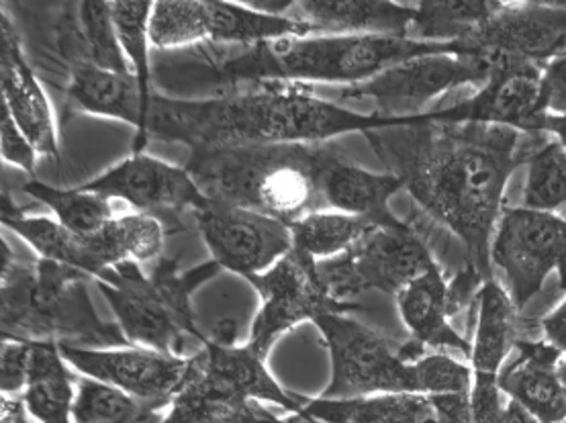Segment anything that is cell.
I'll return each mask as SVG.
<instances>
[{
	"mask_svg": "<svg viewBox=\"0 0 566 423\" xmlns=\"http://www.w3.org/2000/svg\"><path fill=\"white\" fill-rule=\"evenodd\" d=\"M522 321L510 293L497 278H489L476 299V326L471 341V364L474 374L500 377L505 360L522 340Z\"/></svg>",
	"mask_w": 566,
	"mask_h": 423,
	"instance_id": "d4e9b609",
	"label": "cell"
},
{
	"mask_svg": "<svg viewBox=\"0 0 566 423\" xmlns=\"http://www.w3.org/2000/svg\"><path fill=\"white\" fill-rule=\"evenodd\" d=\"M501 2L446 0L416 2L409 40L428 43H467L497 13Z\"/></svg>",
	"mask_w": 566,
	"mask_h": 423,
	"instance_id": "f546056e",
	"label": "cell"
},
{
	"mask_svg": "<svg viewBox=\"0 0 566 423\" xmlns=\"http://www.w3.org/2000/svg\"><path fill=\"white\" fill-rule=\"evenodd\" d=\"M469 43L416 42L387 35L283 38L240 47V52L189 64L182 74L221 93L262 84H360L416 57L474 54Z\"/></svg>",
	"mask_w": 566,
	"mask_h": 423,
	"instance_id": "3957f363",
	"label": "cell"
},
{
	"mask_svg": "<svg viewBox=\"0 0 566 423\" xmlns=\"http://www.w3.org/2000/svg\"><path fill=\"white\" fill-rule=\"evenodd\" d=\"M337 154L325 144L195 150L185 168L209 199L293 225L327 211L324 177Z\"/></svg>",
	"mask_w": 566,
	"mask_h": 423,
	"instance_id": "277c9868",
	"label": "cell"
},
{
	"mask_svg": "<svg viewBox=\"0 0 566 423\" xmlns=\"http://www.w3.org/2000/svg\"><path fill=\"white\" fill-rule=\"evenodd\" d=\"M436 117L365 137L385 168L401 178L413 201L459 237L467 262L486 278H495L491 242L505 209L507 182L520 166L527 165L546 134L440 124Z\"/></svg>",
	"mask_w": 566,
	"mask_h": 423,
	"instance_id": "6da1fadb",
	"label": "cell"
},
{
	"mask_svg": "<svg viewBox=\"0 0 566 423\" xmlns=\"http://www.w3.org/2000/svg\"><path fill=\"white\" fill-rule=\"evenodd\" d=\"M491 74V60L481 52L474 54L423 55L397 64L366 83L342 88H317L298 84L307 93L322 96L336 105L373 103V115L385 119H409L423 115V107L436 98L467 84H485Z\"/></svg>",
	"mask_w": 566,
	"mask_h": 423,
	"instance_id": "9c48e42d",
	"label": "cell"
},
{
	"mask_svg": "<svg viewBox=\"0 0 566 423\" xmlns=\"http://www.w3.org/2000/svg\"><path fill=\"white\" fill-rule=\"evenodd\" d=\"M522 207L544 213H560L566 207V150L548 134L527 160Z\"/></svg>",
	"mask_w": 566,
	"mask_h": 423,
	"instance_id": "836d02e7",
	"label": "cell"
},
{
	"mask_svg": "<svg viewBox=\"0 0 566 423\" xmlns=\"http://www.w3.org/2000/svg\"><path fill=\"white\" fill-rule=\"evenodd\" d=\"M19 189L50 207L62 225L82 235L98 233L115 219L111 199L96 192L82 191L81 187L57 189L29 177Z\"/></svg>",
	"mask_w": 566,
	"mask_h": 423,
	"instance_id": "1f68e13d",
	"label": "cell"
},
{
	"mask_svg": "<svg viewBox=\"0 0 566 423\" xmlns=\"http://www.w3.org/2000/svg\"><path fill=\"white\" fill-rule=\"evenodd\" d=\"M0 423H35L28 415L21 395H2Z\"/></svg>",
	"mask_w": 566,
	"mask_h": 423,
	"instance_id": "60d3db41",
	"label": "cell"
},
{
	"mask_svg": "<svg viewBox=\"0 0 566 423\" xmlns=\"http://www.w3.org/2000/svg\"><path fill=\"white\" fill-rule=\"evenodd\" d=\"M505 423H544L536 420L534 415H530L526 410H522L517 403H513L507 399V408H505Z\"/></svg>",
	"mask_w": 566,
	"mask_h": 423,
	"instance_id": "7bdbcfd3",
	"label": "cell"
},
{
	"mask_svg": "<svg viewBox=\"0 0 566 423\" xmlns=\"http://www.w3.org/2000/svg\"><path fill=\"white\" fill-rule=\"evenodd\" d=\"M395 299L411 334L409 340L418 341L430 352L452 350L471 358V341L462 338L450 324L448 281L440 264H433L430 271L411 281Z\"/></svg>",
	"mask_w": 566,
	"mask_h": 423,
	"instance_id": "603a6c76",
	"label": "cell"
},
{
	"mask_svg": "<svg viewBox=\"0 0 566 423\" xmlns=\"http://www.w3.org/2000/svg\"><path fill=\"white\" fill-rule=\"evenodd\" d=\"M433 119V110L409 119L356 113L311 95L298 84H262L207 98H170L154 93L144 125L135 131L132 154H146L149 139L185 144L190 151L325 144L346 134H370Z\"/></svg>",
	"mask_w": 566,
	"mask_h": 423,
	"instance_id": "7a4b0ae2",
	"label": "cell"
},
{
	"mask_svg": "<svg viewBox=\"0 0 566 423\" xmlns=\"http://www.w3.org/2000/svg\"><path fill=\"white\" fill-rule=\"evenodd\" d=\"M392 221H382L366 215H350L339 211H317L307 218L298 219L297 223L289 225L293 232V247L310 254L311 258L327 260L344 254L346 250L356 246L368 233L375 232L382 225H392Z\"/></svg>",
	"mask_w": 566,
	"mask_h": 423,
	"instance_id": "f1b7e54d",
	"label": "cell"
},
{
	"mask_svg": "<svg viewBox=\"0 0 566 423\" xmlns=\"http://www.w3.org/2000/svg\"><path fill=\"white\" fill-rule=\"evenodd\" d=\"M310 25L291 17H274L250 9L245 2H154L149 40L158 50H175L190 43L254 45V43L310 38Z\"/></svg>",
	"mask_w": 566,
	"mask_h": 423,
	"instance_id": "7c38bea8",
	"label": "cell"
},
{
	"mask_svg": "<svg viewBox=\"0 0 566 423\" xmlns=\"http://www.w3.org/2000/svg\"><path fill=\"white\" fill-rule=\"evenodd\" d=\"M256 288L262 299L248 348L266 360L270 348L286 331L305 321H317L324 315H346L358 309V305L337 303L325 287L319 274V260L311 258L301 250H291L270 271L248 281Z\"/></svg>",
	"mask_w": 566,
	"mask_h": 423,
	"instance_id": "4fadbf2b",
	"label": "cell"
},
{
	"mask_svg": "<svg viewBox=\"0 0 566 423\" xmlns=\"http://www.w3.org/2000/svg\"><path fill=\"white\" fill-rule=\"evenodd\" d=\"M33 341L2 340L0 343V389L2 395H19L28 387Z\"/></svg>",
	"mask_w": 566,
	"mask_h": 423,
	"instance_id": "8d00e7d4",
	"label": "cell"
},
{
	"mask_svg": "<svg viewBox=\"0 0 566 423\" xmlns=\"http://www.w3.org/2000/svg\"><path fill=\"white\" fill-rule=\"evenodd\" d=\"M0 151L4 165L21 168L29 177H33L38 150L31 144L28 134L14 121L11 110L4 103H0Z\"/></svg>",
	"mask_w": 566,
	"mask_h": 423,
	"instance_id": "d590c367",
	"label": "cell"
},
{
	"mask_svg": "<svg viewBox=\"0 0 566 423\" xmlns=\"http://www.w3.org/2000/svg\"><path fill=\"white\" fill-rule=\"evenodd\" d=\"M0 103H4L14 121L28 134L38 154L60 158L54 113L41 88L40 78L29 64L21 40L9 14H0Z\"/></svg>",
	"mask_w": 566,
	"mask_h": 423,
	"instance_id": "ffe728a7",
	"label": "cell"
},
{
	"mask_svg": "<svg viewBox=\"0 0 566 423\" xmlns=\"http://www.w3.org/2000/svg\"><path fill=\"white\" fill-rule=\"evenodd\" d=\"M315 326L332 358L324 399L426 395L423 358L413 362L405 355L403 343L346 315H324Z\"/></svg>",
	"mask_w": 566,
	"mask_h": 423,
	"instance_id": "ba28073f",
	"label": "cell"
},
{
	"mask_svg": "<svg viewBox=\"0 0 566 423\" xmlns=\"http://www.w3.org/2000/svg\"><path fill=\"white\" fill-rule=\"evenodd\" d=\"M81 189L107 199H123L137 213L160 219L168 233L189 232L192 213L209 201L185 166L168 165L148 154H132Z\"/></svg>",
	"mask_w": 566,
	"mask_h": 423,
	"instance_id": "5bb4252c",
	"label": "cell"
},
{
	"mask_svg": "<svg viewBox=\"0 0 566 423\" xmlns=\"http://www.w3.org/2000/svg\"><path fill=\"white\" fill-rule=\"evenodd\" d=\"M491 266L522 314L556 274L566 293V218L527 207H505L491 242Z\"/></svg>",
	"mask_w": 566,
	"mask_h": 423,
	"instance_id": "8fae6325",
	"label": "cell"
},
{
	"mask_svg": "<svg viewBox=\"0 0 566 423\" xmlns=\"http://www.w3.org/2000/svg\"><path fill=\"white\" fill-rule=\"evenodd\" d=\"M560 54H566V38L565 42H563V47H560Z\"/></svg>",
	"mask_w": 566,
	"mask_h": 423,
	"instance_id": "f6af8a7d",
	"label": "cell"
},
{
	"mask_svg": "<svg viewBox=\"0 0 566 423\" xmlns=\"http://www.w3.org/2000/svg\"><path fill=\"white\" fill-rule=\"evenodd\" d=\"M566 38V2H501L497 13L469 40L472 50L546 64Z\"/></svg>",
	"mask_w": 566,
	"mask_h": 423,
	"instance_id": "ac0fdd59",
	"label": "cell"
},
{
	"mask_svg": "<svg viewBox=\"0 0 566 423\" xmlns=\"http://www.w3.org/2000/svg\"><path fill=\"white\" fill-rule=\"evenodd\" d=\"M542 338L553 343L554 348L566 358V297L551 314L539 319Z\"/></svg>",
	"mask_w": 566,
	"mask_h": 423,
	"instance_id": "ab89813d",
	"label": "cell"
},
{
	"mask_svg": "<svg viewBox=\"0 0 566 423\" xmlns=\"http://www.w3.org/2000/svg\"><path fill=\"white\" fill-rule=\"evenodd\" d=\"M72 369L95 381L107 382L158 410L170 408L189 374L190 358L151 348H78L60 343Z\"/></svg>",
	"mask_w": 566,
	"mask_h": 423,
	"instance_id": "e0dca14e",
	"label": "cell"
},
{
	"mask_svg": "<svg viewBox=\"0 0 566 423\" xmlns=\"http://www.w3.org/2000/svg\"><path fill=\"white\" fill-rule=\"evenodd\" d=\"M88 274L35 260L17 262L0 274V334L2 340L55 341L78 348H127L119 324L96 314L86 287Z\"/></svg>",
	"mask_w": 566,
	"mask_h": 423,
	"instance_id": "5b68a950",
	"label": "cell"
},
{
	"mask_svg": "<svg viewBox=\"0 0 566 423\" xmlns=\"http://www.w3.org/2000/svg\"><path fill=\"white\" fill-rule=\"evenodd\" d=\"M78 377L67 369L60 343L33 341L28 387L21 393L29 417L35 423H74Z\"/></svg>",
	"mask_w": 566,
	"mask_h": 423,
	"instance_id": "4316f807",
	"label": "cell"
},
{
	"mask_svg": "<svg viewBox=\"0 0 566 423\" xmlns=\"http://www.w3.org/2000/svg\"><path fill=\"white\" fill-rule=\"evenodd\" d=\"M70 81L67 101L88 115L108 117L134 125H142V95L134 74H115L98 68L82 55H66Z\"/></svg>",
	"mask_w": 566,
	"mask_h": 423,
	"instance_id": "cb8c5ba5",
	"label": "cell"
},
{
	"mask_svg": "<svg viewBox=\"0 0 566 423\" xmlns=\"http://www.w3.org/2000/svg\"><path fill=\"white\" fill-rule=\"evenodd\" d=\"M544 134L554 137L566 150V117L548 115V117H546V124H544Z\"/></svg>",
	"mask_w": 566,
	"mask_h": 423,
	"instance_id": "b9f144b4",
	"label": "cell"
},
{
	"mask_svg": "<svg viewBox=\"0 0 566 423\" xmlns=\"http://www.w3.org/2000/svg\"><path fill=\"white\" fill-rule=\"evenodd\" d=\"M111 225L125 260L142 264L163 258L164 242L168 232L160 219L146 213H134L113 219Z\"/></svg>",
	"mask_w": 566,
	"mask_h": 423,
	"instance_id": "e575fe53",
	"label": "cell"
},
{
	"mask_svg": "<svg viewBox=\"0 0 566 423\" xmlns=\"http://www.w3.org/2000/svg\"><path fill=\"white\" fill-rule=\"evenodd\" d=\"M542 95L548 115L566 117V54L554 55L544 64Z\"/></svg>",
	"mask_w": 566,
	"mask_h": 423,
	"instance_id": "f35d334b",
	"label": "cell"
},
{
	"mask_svg": "<svg viewBox=\"0 0 566 423\" xmlns=\"http://www.w3.org/2000/svg\"><path fill=\"white\" fill-rule=\"evenodd\" d=\"M560 379H563V387H565L566 395V358H563V362H560Z\"/></svg>",
	"mask_w": 566,
	"mask_h": 423,
	"instance_id": "ee69618b",
	"label": "cell"
},
{
	"mask_svg": "<svg viewBox=\"0 0 566 423\" xmlns=\"http://www.w3.org/2000/svg\"><path fill=\"white\" fill-rule=\"evenodd\" d=\"M219 271L216 260L182 273L175 258H160L144 274L137 262L127 260L96 276L95 283L132 346L190 358L209 341L197 326L190 299Z\"/></svg>",
	"mask_w": 566,
	"mask_h": 423,
	"instance_id": "52a82bcc",
	"label": "cell"
},
{
	"mask_svg": "<svg viewBox=\"0 0 566 423\" xmlns=\"http://www.w3.org/2000/svg\"><path fill=\"white\" fill-rule=\"evenodd\" d=\"M303 405V396L274 381L262 356L209 338L190 356L189 374L163 423H322L298 415Z\"/></svg>",
	"mask_w": 566,
	"mask_h": 423,
	"instance_id": "8992f818",
	"label": "cell"
},
{
	"mask_svg": "<svg viewBox=\"0 0 566 423\" xmlns=\"http://www.w3.org/2000/svg\"><path fill=\"white\" fill-rule=\"evenodd\" d=\"M403 191L401 178L391 172L377 175L354 165L337 154L324 177V203L327 211L392 221L389 209L392 194Z\"/></svg>",
	"mask_w": 566,
	"mask_h": 423,
	"instance_id": "484cf974",
	"label": "cell"
},
{
	"mask_svg": "<svg viewBox=\"0 0 566 423\" xmlns=\"http://www.w3.org/2000/svg\"><path fill=\"white\" fill-rule=\"evenodd\" d=\"M192 228L217 264L245 281L266 273L293 250V232L283 221L213 199L192 213Z\"/></svg>",
	"mask_w": 566,
	"mask_h": 423,
	"instance_id": "9a60e30c",
	"label": "cell"
},
{
	"mask_svg": "<svg viewBox=\"0 0 566 423\" xmlns=\"http://www.w3.org/2000/svg\"><path fill=\"white\" fill-rule=\"evenodd\" d=\"M111 4H113V21L122 42L123 54L127 57L132 74L139 86L142 105H144L142 109V125H144L149 98L154 95V86H151L154 70H151V57H149V45H151L149 19L154 11V2H111Z\"/></svg>",
	"mask_w": 566,
	"mask_h": 423,
	"instance_id": "d6a6232c",
	"label": "cell"
},
{
	"mask_svg": "<svg viewBox=\"0 0 566 423\" xmlns=\"http://www.w3.org/2000/svg\"><path fill=\"white\" fill-rule=\"evenodd\" d=\"M289 17L325 35L409 38L416 2L295 0Z\"/></svg>",
	"mask_w": 566,
	"mask_h": 423,
	"instance_id": "7402d4cb",
	"label": "cell"
},
{
	"mask_svg": "<svg viewBox=\"0 0 566 423\" xmlns=\"http://www.w3.org/2000/svg\"><path fill=\"white\" fill-rule=\"evenodd\" d=\"M433 264L438 262L426 240L399 219L368 233L344 254L319 260V274L337 303L358 305L356 299L370 290L397 297Z\"/></svg>",
	"mask_w": 566,
	"mask_h": 423,
	"instance_id": "30bf717a",
	"label": "cell"
},
{
	"mask_svg": "<svg viewBox=\"0 0 566 423\" xmlns=\"http://www.w3.org/2000/svg\"><path fill=\"white\" fill-rule=\"evenodd\" d=\"M486 281L489 278L485 274L469 262L460 268L459 273L452 276V281L448 283V314H450V319H454L467 307H471L472 303H476L479 293H481V288H483Z\"/></svg>",
	"mask_w": 566,
	"mask_h": 423,
	"instance_id": "74e56055",
	"label": "cell"
},
{
	"mask_svg": "<svg viewBox=\"0 0 566 423\" xmlns=\"http://www.w3.org/2000/svg\"><path fill=\"white\" fill-rule=\"evenodd\" d=\"M491 74L476 95L438 109L440 124H479L507 127L522 134H544L546 107L542 95L544 64L493 55Z\"/></svg>",
	"mask_w": 566,
	"mask_h": 423,
	"instance_id": "2e32d148",
	"label": "cell"
},
{
	"mask_svg": "<svg viewBox=\"0 0 566 423\" xmlns=\"http://www.w3.org/2000/svg\"><path fill=\"white\" fill-rule=\"evenodd\" d=\"M163 410L139 401L122 389L78 377L76 401L72 411L74 423H163Z\"/></svg>",
	"mask_w": 566,
	"mask_h": 423,
	"instance_id": "4dcf8cb0",
	"label": "cell"
},
{
	"mask_svg": "<svg viewBox=\"0 0 566 423\" xmlns=\"http://www.w3.org/2000/svg\"><path fill=\"white\" fill-rule=\"evenodd\" d=\"M297 413L322 423H426V395L317 396Z\"/></svg>",
	"mask_w": 566,
	"mask_h": 423,
	"instance_id": "83f0119b",
	"label": "cell"
},
{
	"mask_svg": "<svg viewBox=\"0 0 566 423\" xmlns=\"http://www.w3.org/2000/svg\"><path fill=\"white\" fill-rule=\"evenodd\" d=\"M560 355L544 338H522L515 358L501 369V393L544 423H566V395Z\"/></svg>",
	"mask_w": 566,
	"mask_h": 423,
	"instance_id": "44dd1931",
	"label": "cell"
},
{
	"mask_svg": "<svg viewBox=\"0 0 566 423\" xmlns=\"http://www.w3.org/2000/svg\"><path fill=\"white\" fill-rule=\"evenodd\" d=\"M0 221L4 230L25 240L29 246L40 254V258L76 268L93 278L122 262H127L113 232V221L98 233L82 235L67 230L57 219L54 221L28 215L14 203L11 192L7 189L2 191Z\"/></svg>",
	"mask_w": 566,
	"mask_h": 423,
	"instance_id": "d6986e66",
	"label": "cell"
}]
</instances>
